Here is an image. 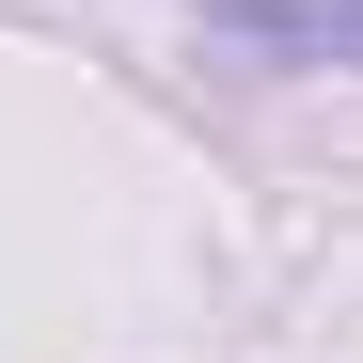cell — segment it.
I'll use <instances>...</instances> for the list:
<instances>
[{
	"label": "cell",
	"instance_id": "cell-1",
	"mask_svg": "<svg viewBox=\"0 0 363 363\" xmlns=\"http://www.w3.org/2000/svg\"><path fill=\"white\" fill-rule=\"evenodd\" d=\"M206 16L284 48V64H363V0H206Z\"/></svg>",
	"mask_w": 363,
	"mask_h": 363
}]
</instances>
